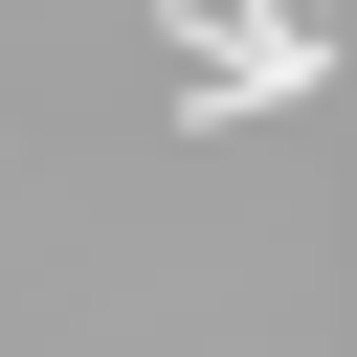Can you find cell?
Segmentation results:
<instances>
[{
	"instance_id": "1",
	"label": "cell",
	"mask_w": 357,
	"mask_h": 357,
	"mask_svg": "<svg viewBox=\"0 0 357 357\" xmlns=\"http://www.w3.org/2000/svg\"><path fill=\"white\" fill-rule=\"evenodd\" d=\"M156 45L201 67V89H178L201 134H223V112H312V89H335V22H312V0H156Z\"/></svg>"
}]
</instances>
